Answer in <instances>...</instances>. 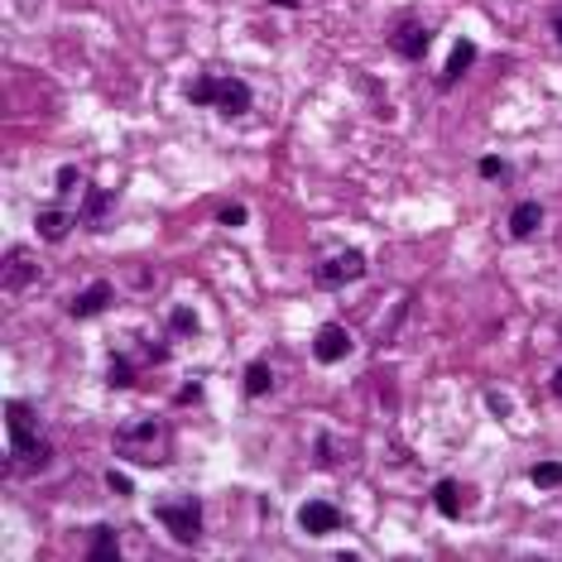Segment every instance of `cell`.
Masks as SVG:
<instances>
[{"label": "cell", "instance_id": "cell-2", "mask_svg": "<svg viewBox=\"0 0 562 562\" xmlns=\"http://www.w3.org/2000/svg\"><path fill=\"white\" fill-rule=\"evenodd\" d=\"M188 97L202 101V106H216L222 116H240L250 106V87L240 78H198L188 87Z\"/></svg>", "mask_w": 562, "mask_h": 562}, {"label": "cell", "instance_id": "cell-7", "mask_svg": "<svg viewBox=\"0 0 562 562\" xmlns=\"http://www.w3.org/2000/svg\"><path fill=\"white\" fill-rule=\"evenodd\" d=\"M299 529L313 533V539H323V533L341 529V509L327 505V501H303V505H299Z\"/></svg>", "mask_w": 562, "mask_h": 562}, {"label": "cell", "instance_id": "cell-9", "mask_svg": "<svg viewBox=\"0 0 562 562\" xmlns=\"http://www.w3.org/2000/svg\"><path fill=\"white\" fill-rule=\"evenodd\" d=\"M539 226H543V207H539V202H519V207L509 212V236H515V240L533 236Z\"/></svg>", "mask_w": 562, "mask_h": 562}, {"label": "cell", "instance_id": "cell-13", "mask_svg": "<svg viewBox=\"0 0 562 562\" xmlns=\"http://www.w3.org/2000/svg\"><path fill=\"white\" fill-rule=\"evenodd\" d=\"M270 390H274V370L265 361H255L246 370V394H250V400H260V394H270Z\"/></svg>", "mask_w": 562, "mask_h": 562}, {"label": "cell", "instance_id": "cell-11", "mask_svg": "<svg viewBox=\"0 0 562 562\" xmlns=\"http://www.w3.org/2000/svg\"><path fill=\"white\" fill-rule=\"evenodd\" d=\"M432 501H438L442 515H462L467 509V485H457V481H442L438 491H432Z\"/></svg>", "mask_w": 562, "mask_h": 562}, {"label": "cell", "instance_id": "cell-15", "mask_svg": "<svg viewBox=\"0 0 562 562\" xmlns=\"http://www.w3.org/2000/svg\"><path fill=\"white\" fill-rule=\"evenodd\" d=\"M106 558H116V533H111V529H97V539H92V562H106Z\"/></svg>", "mask_w": 562, "mask_h": 562}, {"label": "cell", "instance_id": "cell-21", "mask_svg": "<svg viewBox=\"0 0 562 562\" xmlns=\"http://www.w3.org/2000/svg\"><path fill=\"white\" fill-rule=\"evenodd\" d=\"M106 485H111L116 495H131V481H125V476H106Z\"/></svg>", "mask_w": 562, "mask_h": 562}, {"label": "cell", "instance_id": "cell-4", "mask_svg": "<svg viewBox=\"0 0 562 562\" xmlns=\"http://www.w3.org/2000/svg\"><path fill=\"white\" fill-rule=\"evenodd\" d=\"M10 452H15L20 467H44V457H48V442L30 432V408H20V404H10Z\"/></svg>", "mask_w": 562, "mask_h": 562}, {"label": "cell", "instance_id": "cell-3", "mask_svg": "<svg viewBox=\"0 0 562 562\" xmlns=\"http://www.w3.org/2000/svg\"><path fill=\"white\" fill-rule=\"evenodd\" d=\"M159 524L173 533L178 543H198L202 533V505L193 501V495H178V501H159Z\"/></svg>", "mask_w": 562, "mask_h": 562}, {"label": "cell", "instance_id": "cell-17", "mask_svg": "<svg viewBox=\"0 0 562 562\" xmlns=\"http://www.w3.org/2000/svg\"><path fill=\"white\" fill-rule=\"evenodd\" d=\"M78 183H82L78 169H63V173H58V188H63V193H78Z\"/></svg>", "mask_w": 562, "mask_h": 562}, {"label": "cell", "instance_id": "cell-16", "mask_svg": "<svg viewBox=\"0 0 562 562\" xmlns=\"http://www.w3.org/2000/svg\"><path fill=\"white\" fill-rule=\"evenodd\" d=\"M533 485H562V467L558 462H539L533 467Z\"/></svg>", "mask_w": 562, "mask_h": 562}, {"label": "cell", "instance_id": "cell-23", "mask_svg": "<svg viewBox=\"0 0 562 562\" xmlns=\"http://www.w3.org/2000/svg\"><path fill=\"white\" fill-rule=\"evenodd\" d=\"M553 30H558V44H562V15H558V24H553Z\"/></svg>", "mask_w": 562, "mask_h": 562}, {"label": "cell", "instance_id": "cell-8", "mask_svg": "<svg viewBox=\"0 0 562 562\" xmlns=\"http://www.w3.org/2000/svg\"><path fill=\"white\" fill-rule=\"evenodd\" d=\"M347 351H351V331H347V327H337V323H327V327L313 337V356H317V361H323V366L341 361V356H347Z\"/></svg>", "mask_w": 562, "mask_h": 562}, {"label": "cell", "instance_id": "cell-10", "mask_svg": "<svg viewBox=\"0 0 562 562\" xmlns=\"http://www.w3.org/2000/svg\"><path fill=\"white\" fill-rule=\"evenodd\" d=\"M34 222H40V236L44 240H63V236L72 232V212L68 207H44Z\"/></svg>", "mask_w": 562, "mask_h": 562}, {"label": "cell", "instance_id": "cell-19", "mask_svg": "<svg viewBox=\"0 0 562 562\" xmlns=\"http://www.w3.org/2000/svg\"><path fill=\"white\" fill-rule=\"evenodd\" d=\"M481 173L485 178H505V159H481Z\"/></svg>", "mask_w": 562, "mask_h": 562}, {"label": "cell", "instance_id": "cell-5", "mask_svg": "<svg viewBox=\"0 0 562 562\" xmlns=\"http://www.w3.org/2000/svg\"><path fill=\"white\" fill-rule=\"evenodd\" d=\"M366 274V255L361 250H331L317 260V284L323 289H341V284H356Z\"/></svg>", "mask_w": 562, "mask_h": 562}, {"label": "cell", "instance_id": "cell-18", "mask_svg": "<svg viewBox=\"0 0 562 562\" xmlns=\"http://www.w3.org/2000/svg\"><path fill=\"white\" fill-rule=\"evenodd\" d=\"M222 222H226V226H240V222H246V207H240V202H232V207H222Z\"/></svg>", "mask_w": 562, "mask_h": 562}, {"label": "cell", "instance_id": "cell-6", "mask_svg": "<svg viewBox=\"0 0 562 562\" xmlns=\"http://www.w3.org/2000/svg\"><path fill=\"white\" fill-rule=\"evenodd\" d=\"M390 44H394V54H400V58L418 63L428 54L432 34H428V24H418V20H400V24H394V34H390Z\"/></svg>", "mask_w": 562, "mask_h": 562}, {"label": "cell", "instance_id": "cell-22", "mask_svg": "<svg viewBox=\"0 0 562 562\" xmlns=\"http://www.w3.org/2000/svg\"><path fill=\"white\" fill-rule=\"evenodd\" d=\"M553 394H558V400H562V366L553 370Z\"/></svg>", "mask_w": 562, "mask_h": 562}, {"label": "cell", "instance_id": "cell-1", "mask_svg": "<svg viewBox=\"0 0 562 562\" xmlns=\"http://www.w3.org/2000/svg\"><path fill=\"white\" fill-rule=\"evenodd\" d=\"M116 447L131 462H164L169 457V428L159 418H131L116 428Z\"/></svg>", "mask_w": 562, "mask_h": 562}, {"label": "cell", "instance_id": "cell-20", "mask_svg": "<svg viewBox=\"0 0 562 562\" xmlns=\"http://www.w3.org/2000/svg\"><path fill=\"white\" fill-rule=\"evenodd\" d=\"M173 327H178V331H193V327H198V317H193V313H183V308H178V313H173Z\"/></svg>", "mask_w": 562, "mask_h": 562}, {"label": "cell", "instance_id": "cell-14", "mask_svg": "<svg viewBox=\"0 0 562 562\" xmlns=\"http://www.w3.org/2000/svg\"><path fill=\"white\" fill-rule=\"evenodd\" d=\"M471 58H476V44H471V40H462V44H457V48H452V58H447V72H442V82L462 78V72H467V63H471Z\"/></svg>", "mask_w": 562, "mask_h": 562}, {"label": "cell", "instance_id": "cell-12", "mask_svg": "<svg viewBox=\"0 0 562 562\" xmlns=\"http://www.w3.org/2000/svg\"><path fill=\"white\" fill-rule=\"evenodd\" d=\"M111 303V289L106 284H92L82 293V299H72V317H92V313H101Z\"/></svg>", "mask_w": 562, "mask_h": 562}]
</instances>
